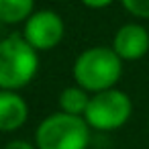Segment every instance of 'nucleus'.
I'll return each mask as SVG.
<instances>
[{"instance_id": "obj_10", "label": "nucleus", "mask_w": 149, "mask_h": 149, "mask_svg": "<svg viewBox=\"0 0 149 149\" xmlns=\"http://www.w3.org/2000/svg\"><path fill=\"white\" fill-rule=\"evenodd\" d=\"M127 13L137 19H149V0H120Z\"/></svg>"}, {"instance_id": "obj_7", "label": "nucleus", "mask_w": 149, "mask_h": 149, "mask_svg": "<svg viewBox=\"0 0 149 149\" xmlns=\"http://www.w3.org/2000/svg\"><path fill=\"white\" fill-rule=\"evenodd\" d=\"M29 106L23 96L10 90H0V131H17L25 125Z\"/></svg>"}, {"instance_id": "obj_9", "label": "nucleus", "mask_w": 149, "mask_h": 149, "mask_svg": "<svg viewBox=\"0 0 149 149\" xmlns=\"http://www.w3.org/2000/svg\"><path fill=\"white\" fill-rule=\"evenodd\" d=\"M88 102H90V96L80 86H70L59 94V106H61V112L65 114L82 116L88 108Z\"/></svg>"}, {"instance_id": "obj_3", "label": "nucleus", "mask_w": 149, "mask_h": 149, "mask_svg": "<svg viewBox=\"0 0 149 149\" xmlns=\"http://www.w3.org/2000/svg\"><path fill=\"white\" fill-rule=\"evenodd\" d=\"M35 141L39 149H86L90 143V127L82 116L55 112L41 120Z\"/></svg>"}, {"instance_id": "obj_11", "label": "nucleus", "mask_w": 149, "mask_h": 149, "mask_svg": "<svg viewBox=\"0 0 149 149\" xmlns=\"http://www.w3.org/2000/svg\"><path fill=\"white\" fill-rule=\"evenodd\" d=\"M82 2H84L86 6H90V8H104V6H108L110 2H114V0H82Z\"/></svg>"}, {"instance_id": "obj_12", "label": "nucleus", "mask_w": 149, "mask_h": 149, "mask_svg": "<svg viewBox=\"0 0 149 149\" xmlns=\"http://www.w3.org/2000/svg\"><path fill=\"white\" fill-rule=\"evenodd\" d=\"M4 149H35L31 143H27V141H21V139H17V141H10Z\"/></svg>"}, {"instance_id": "obj_4", "label": "nucleus", "mask_w": 149, "mask_h": 149, "mask_svg": "<svg viewBox=\"0 0 149 149\" xmlns=\"http://www.w3.org/2000/svg\"><path fill=\"white\" fill-rule=\"evenodd\" d=\"M131 112H133L131 98L125 92L112 88L90 96L84 120L88 123V127L96 131H114L120 129L131 118Z\"/></svg>"}, {"instance_id": "obj_5", "label": "nucleus", "mask_w": 149, "mask_h": 149, "mask_svg": "<svg viewBox=\"0 0 149 149\" xmlns=\"http://www.w3.org/2000/svg\"><path fill=\"white\" fill-rule=\"evenodd\" d=\"M65 33V25L61 17L53 10H39L29 17L25 23L23 37L35 49H53Z\"/></svg>"}, {"instance_id": "obj_2", "label": "nucleus", "mask_w": 149, "mask_h": 149, "mask_svg": "<svg viewBox=\"0 0 149 149\" xmlns=\"http://www.w3.org/2000/svg\"><path fill=\"white\" fill-rule=\"evenodd\" d=\"M39 70L37 49L23 35H8L0 41V90H19L27 86Z\"/></svg>"}, {"instance_id": "obj_8", "label": "nucleus", "mask_w": 149, "mask_h": 149, "mask_svg": "<svg viewBox=\"0 0 149 149\" xmlns=\"http://www.w3.org/2000/svg\"><path fill=\"white\" fill-rule=\"evenodd\" d=\"M35 0H0V23L17 25L21 21H29L33 15Z\"/></svg>"}, {"instance_id": "obj_6", "label": "nucleus", "mask_w": 149, "mask_h": 149, "mask_svg": "<svg viewBox=\"0 0 149 149\" xmlns=\"http://www.w3.org/2000/svg\"><path fill=\"white\" fill-rule=\"evenodd\" d=\"M112 49L123 61H135L143 57L149 51V33L145 27L137 23H127L123 25L114 39H112Z\"/></svg>"}, {"instance_id": "obj_1", "label": "nucleus", "mask_w": 149, "mask_h": 149, "mask_svg": "<svg viewBox=\"0 0 149 149\" xmlns=\"http://www.w3.org/2000/svg\"><path fill=\"white\" fill-rule=\"evenodd\" d=\"M74 80L86 92L112 90L123 74V59L110 47H90L74 61Z\"/></svg>"}]
</instances>
